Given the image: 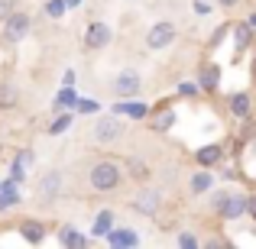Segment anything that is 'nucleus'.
<instances>
[{"label": "nucleus", "mask_w": 256, "mask_h": 249, "mask_svg": "<svg viewBox=\"0 0 256 249\" xmlns=\"http://www.w3.org/2000/svg\"><path fill=\"white\" fill-rule=\"evenodd\" d=\"M30 165H32V152L30 149H20L16 159H13V165H10V178L16 181V185H20V181H26V168H30Z\"/></svg>", "instance_id": "obj_20"}, {"label": "nucleus", "mask_w": 256, "mask_h": 249, "mask_svg": "<svg viewBox=\"0 0 256 249\" xmlns=\"http://www.w3.org/2000/svg\"><path fill=\"white\" fill-rule=\"evenodd\" d=\"M75 113H100V104L91 97H78L75 100Z\"/></svg>", "instance_id": "obj_28"}, {"label": "nucleus", "mask_w": 256, "mask_h": 249, "mask_svg": "<svg viewBox=\"0 0 256 249\" xmlns=\"http://www.w3.org/2000/svg\"><path fill=\"white\" fill-rule=\"evenodd\" d=\"M62 84H68V87L75 84V71H65V75H62Z\"/></svg>", "instance_id": "obj_35"}, {"label": "nucleus", "mask_w": 256, "mask_h": 249, "mask_svg": "<svg viewBox=\"0 0 256 249\" xmlns=\"http://www.w3.org/2000/svg\"><path fill=\"white\" fill-rule=\"evenodd\" d=\"M130 207L136 214H143V217H156L159 207H162V191H156V188H146V191H140L136 198L130 201Z\"/></svg>", "instance_id": "obj_8"}, {"label": "nucleus", "mask_w": 256, "mask_h": 249, "mask_svg": "<svg viewBox=\"0 0 256 249\" xmlns=\"http://www.w3.org/2000/svg\"><path fill=\"white\" fill-rule=\"evenodd\" d=\"M58 243H62L65 249H84L88 246V237L78 230L75 224H65L62 230H58Z\"/></svg>", "instance_id": "obj_15"}, {"label": "nucleus", "mask_w": 256, "mask_h": 249, "mask_svg": "<svg viewBox=\"0 0 256 249\" xmlns=\"http://www.w3.org/2000/svg\"><path fill=\"white\" fill-rule=\"evenodd\" d=\"M65 10H68V3H65V0H46V16H49V19L65 16Z\"/></svg>", "instance_id": "obj_27"}, {"label": "nucleus", "mask_w": 256, "mask_h": 249, "mask_svg": "<svg viewBox=\"0 0 256 249\" xmlns=\"http://www.w3.org/2000/svg\"><path fill=\"white\" fill-rule=\"evenodd\" d=\"M175 36H178V29H175L172 19H159V23H152L150 32H146V49H152V52L169 49L175 42Z\"/></svg>", "instance_id": "obj_4"}, {"label": "nucleus", "mask_w": 256, "mask_h": 249, "mask_svg": "<svg viewBox=\"0 0 256 249\" xmlns=\"http://www.w3.org/2000/svg\"><path fill=\"white\" fill-rule=\"evenodd\" d=\"M198 87L201 91H218L220 87V65H201V71H198Z\"/></svg>", "instance_id": "obj_16"}, {"label": "nucleus", "mask_w": 256, "mask_h": 249, "mask_svg": "<svg viewBox=\"0 0 256 249\" xmlns=\"http://www.w3.org/2000/svg\"><path fill=\"white\" fill-rule=\"evenodd\" d=\"M246 23H250L253 29H256V13H250V16H246Z\"/></svg>", "instance_id": "obj_37"}, {"label": "nucleus", "mask_w": 256, "mask_h": 249, "mask_svg": "<svg viewBox=\"0 0 256 249\" xmlns=\"http://www.w3.org/2000/svg\"><path fill=\"white\" fill-rule=\"evenodd\" d=\"M140 87H143V78H140V71H133V68H124L110 81V91L117 94V97H136Z\"/></svg>", "instance_id": "obj_7"}, {"label": "nucleus", "mask_w": 256, "mask_h": 249, "mask_svg": "<svg viewBox=\"0 0 256 249\" xmlns=\"http://www.w3.org/2000/svg\"><path fill=\"white\" fill-rule=\"evenodd\" d=\"M114 230V211H100L98 217H94V224H91V237H98V240H107V233Z\"/></svg>", "instance_id": "obj_21"}, {"label": "nucleus", "mask_w": 256, "mask_h": 249, "mask_svg": "<svg viewBox=\"0 0 256 249\" xmlns=\"http://www.w3.org/2000/svg\"><path fill=\"white\" fill-rule=\"evenodd\" d=\"M244 214H250V194H227V201L220 204V211H218V217L220 220H237V217H244Z\"/></svg>", "instance_id": "obj_9"}, {"label": "nucleus", "mask_w": 256, "mask_h": 249, "mask_svg": "<svg viewBox=\"0 0 256 249\" xmlns=\"http://www.w3.org/2000/svg\"><path fill=\"white\" fill-rule=\"evenodd\" d=\"M16 204H23V194H20V185H16L13 178L0 181V214L13 211Z\"/></svg>", "instance_id": "obj_10"}, {"label": "nucleus", "mask_w": 256, "mask_h": 249, "mask_svg": "<svg viewBox=\"0 0 256 249\" xmlns=\"http://www.w3.org/2000/svg\"><path fill=\"white\" fill-rule=\"evenodd\" d=\"M250 104H253V100H250V91H234L230 97H227V110H230L237 120H246V117H250Z\"/></svg>", "instance_id": "obj_14"}, {"label": "nucleus", "mask_w": 256, "mask_h": 249, "mask_svg": "<svg viewBox=\"0 0 256 249\" xmlns=\"http://www.w3.org/2000/svg\"><path fill=\"white\" fill-rule=\"evenodd\" d=\"M227 194H230V191H211V211H214V214L220 211V204L227 201Z\"/></svg>", "instance_id": "obj_32"}, {"label": "nucleus", "mask_w": 256, "mask_h": 249, "mask_svg": "<svg viewBox=\"0 0 256 249\" xmlns=\"http://www.w3.org/2000/svg\"><path fill=\"white\" fill-rule=\"evenodd\" d=\"M188 188H192V194H208L214 188V172L211 168H201V172H194L192 178H188Z\"/></svg>", "instance_id": "obj_18"}, {"label": "nucleus", "mask_w": 256, "mask_h": 249, "mask_svg": "<svg viewBox=\"0 0 256 249\" xmlns=\"http://www.w3.org/2000/svg\"><path fill=\"white\" fill-rule=\"evenodd\" d=\"M62 188H65V178H62V172H58V168L46 172L42 178H39V185H36L39 204H42V207H56V201L62 198Z\"/></svg>", "instance_id": "obj_3"}, {"label": "nucleus", "mask_w": 256, "mask_h": 249, "mask_svg": "<svg viewBox=\"0 0 256 249\" xmlns=\"http://www.w3.org/2000/svg\"><path fill=\"white\" fill-rule=\"evenodd\" d=\"M120 136H124V123H120V117H117V113L98 117V123H94V143L110 146V143H117Z\"/></svg>", "instance_id": "obj_5"}, {"label": "nucleus", "mask_w": 256, "mask_h": 249, "mask_svg": "<svg viewBox=\"0 0 256 249\" xmlns=\"http://www.w3.org/2000/svg\"><path fill=\"white\" fill-rule=\"evenodd\" d=\"M214 3H218V6H220V10H234V6H237V3H240V0H214Z\"/></svg>", "instance_id": "obj_33"}, {"label": "nucleus", "mask_w": 256, "mask_h": 249, "mask_svg": "<svg viewBox=\"0 0 256 249\" xmlns=\"http://www.w3.org/2000/svg\"><path fill=\"white\" fill-rule=\"evenodd\" d=\"M75 100H78V94L72 91L68 84H62V91H58V94H56V100H52V110H58V113H62L65 107H75Z\"/></svg>", "instance_id": "obj_24"}, {"label": "nucleus", "mask_w": 256, "mask_h": 249, "mask_svg": "<svg viewBox=\"0 0 256 249\" xmlns=\"http://www.w3.org/2000/svg\"><path fill=\"white\" fill-rule=\"evenodd\" d=\"M124 178H126L124 168H120V162H114V159H100V162H94L91 172H88V185L98 194H114L124 185Z\"/></svg>", "instance_id": "obj_1"}, {"label": "nucleus", "mask_w": 256, "mask_h": 249, "mask_svg": "<svg viewBox=\"0 0 256 249\" xmlns=\"http://www.w3.org/2000/svg\"><path fill=\"white\" fill-rule=\"evenodd\" d=\"M20 104V91L13 81H0V110H13Z\"/></svg>", "instance_id": "obj_22"}, {"label": "nucleus", "mask_w": 256, "mask_h": 249, "mask_svg": "<svg viewBox=\"0 0 256 249\" xmlns=\"http://www.w3.org/2000/svg\"><path fill=\"white\" fill-rule=\"evenodd\" d=\"M175 120H178V117H175L172 107H166V110H156V113H152V130H156V133H169L172 126H175Z\"/></svg>", "instance_id": "obj_23"}, {"label": "nucleus", "mask_w": 256, "mask_h": 249, "mask_svg": "<svg viewBox=\"0 0 256 249\" xmlns=\"http://www.w3.org/2000/svg\"><path fill=\"white\" fill-rule=\"evenodd\" d=\"M13 10H20V0H0V23H4Z\"/></svg>", "instance_id": "obj_30"}, {"label": "nucleus", "mask_w": 256, "mask_h": 249, "mask_svg": "<svg viewBox=\"0 0 256 249\" xmlns=\"http://www.w3.org/2000/svg\"><path fill=\"white\" fill-rule=\"evenodd\" d=\"M20 233H23L26 243L39 246L46 240V224H42V220H36V217H26V220H20Z\"/></svg>", "instance_id": "obj_12"}, {"label": "nucleus", "mask_w": 256, "mask_h": 249, "mask_svg": "<svg viewBox=\"0 0 256 249\" xmlns=\"http://www.w3.org/2000/svg\"><path fill=\"white\" fill-rule=\"evenodd\" d=\"M220 159H224V146H220V143H208V146H201V149L194 152V162H198L201 168L220 165Z\"/></svg>", "instance_id": "obj_11"}, {"label": "nucleus", "mask_w": 256, "mask_h": 249, "mask_svg": "<svg viewBox=\"0 0 256 249\" xmlns=\"http://www.w3.org/2000/svg\"><path fill=\"white\" fill-rule=\"evenodd\" d=\"M250 149H253V152H256V139H253V146H250Z\"/></svg>", "instance_id": "obj_38"}, {"label": "nucleus", "mask_w": 256, "mask_h": 249, "mask_svg": "<svg viewBox=\"0 0 256 249\" xmlns=\"http://www.w3.org/2000/svg\"><path fill=\"white\" fill-rule=\"evenodd\" d=\"M182 249H194V246H201L198 240H194V233H178V240H175Z\"/></svg>", "instance_id": "obj_31"}, {"label": "nucleus", "mask_w": 256, "mask_h": 249, "mask_svg": "<svg viewBox=\"0 0 256 249\" xmlns=\"http://www.w3.org/2000/svg\"><path fill=\"white\" fill-rule=\"evenodd\" d=\"M198 94H201L198 84H192V81H182L178 84V97H198Z\"/></svg>", "instance_id": "obj_29"}, {"label": "nucleus", "mask_w": 256, "mask_h": 249, "mask_svg": "<svg viewBox=\"0 0 256 249\" xmlns=\"http://www.w3.org/2000/svg\"><path fill=\"white\" fill-rule=\"evenodd\" d=\"M126 172H130L133 181H146V178H150V165H146L143 159H136V156L126 159Z\"/></svg>", "instance_id": "obj_25"}, {"label": "nucleus", "mask_w": 256, "mask_h": 249, "mask_svg": "<svg viewBox=\"0 0 256 249\" xmlns=\"http://www.w3.org/2000/svg\"><path fill=\"white\" fill-rule=\"evenodd\" d=\"M68 126H72V113H58V117L52 120V126H46V133H49V136H62Z\"/></svg>", "instance_id": "obj_26"}, {"label": "nucleus", "mask_w": 256, "mask_h": 249, "mask_svg": "<svg viewBox=\"0 0 256 249\" xmlns=\"http://www.w3.org/2000/svg\"><path fill=\"white\" fill-rule=\"evenodd\" d=\"M65 3H68V10H72V6H82L84 0H65Z\"/></svg>", "instance_id": "obj_36"}, {"label": "nucleus", "mask_w": 256, "mask_h": 249, "mask_svg": "<svg viewBox=\"0 0 256 249\" xmlns=\"http://www.w3.org/2000/svg\"><path fill=\"white\" fill-rule=\"evenodd\" d=\"M194 13H211V3H204V0H194Z\"/></svg>", "instance_id": "obj_34"}, {"label": "nucleus", "mask_w": 256, "mask_h": 249, "mask_svg": "<svg viewBox=\"0 0 256 249\" xmlns=\"http://www.w3.org/2000/svg\"><path fill=\"white\" fill-rule=\"evenodd\" d=\"M230 36H234V49H237V55H240V52L253 42V26L246 23V19H244V23H234L230 26Z\"/></svg>", "instance_id": "obj_17"}, {"label": "nucleus", "mask_w": 256, "mask_h": 249, "mask_svg": "<svg viewBox=\"0 0 256 249\" xmlns=\"http://www.w3.org/2000/svg\"><path fill=\"white\" fill-rule=\"evenodd\" d=\"M30 29H32V16L30 13H23V10H13L10 16L0 23V39L4 42H23L26 36H30Z\"/></svg>", "instance_id": "obj_2"}, {"label": "nucleus", "mask_w": 256, "mask_h": 249, "mask_svg": "<svg viewBox=\"0 0 256 249\" xmlns=\"http://www.w3.org/2000/svg\"><path fill=\"white\" fill-rule=\"evenodd\" d=\"M107 243H110L114 249H126V246H136L140 237L133 227H114L110 233H107Z\"/></svg>", "instance_id": "obj_13"}, {"label": "nucleus", "mask_w": 256, "mask_h": 249, "mask_svg": "<svg viewBox=\"0 0 256 249\" xmlns=\"http://www.w3.org/2000/svg\"><path fill=\"white\" fill-rule=\"evenodd\" d=\"M110 39H114V32H110V26H107L104 19H91V23H88V29H84V49L88 52L107 49Z\"/></svg>", "instance_id": "obj_6"}, {"label": "nucleus", "mask_w": 256, "mask_h": 249, "mask_svg": "<svg viewBox=\"0 0 256 249\" xmlns=\"http://www.w3.org/2000/svg\"><path fill=\"white\" fill-rule=\"evenodd\" d=\"M114 113H126L133 120H146L150 117V107L143 100H120V104H114Z\"/></svg>", "instance_id": "obj_19"}]
</instances>
